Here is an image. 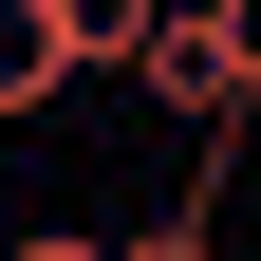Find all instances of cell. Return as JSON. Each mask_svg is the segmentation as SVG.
Listing matches in <instances>:
<instances>
[{"instance_id":"3957f363","label":"cell","mask_w":261,"mask_h":261,"mask_svg":"<svg viewBox=\"0 0 261 261\" xmlns=\"http://www.w3.org/2000/svg\"><path fill=\"white\" fill-rule=\"evenodd\" d=\"M0 261H112V224H19Z\"/></svg>"},{"instance_id":"7a4b0ae2","label":"cell","mask_w":261,"mask_h":261,"mask_svg":"<svg viewBox=\"0 0 261 261\" xmlns=\"http://www.w3.org/2000/svg\"><path fill=\"white\" fill-rule=\"evenodd\" d=\"M56 19H75V75L112 93V75H149V38H168L187 0H56Z\"/></svg>"},{"instance_id":"6da1fadb","label":"cell","mask_w":261,"mask_h":261,"mask_svg":"<svg viewBox=\"0 0 261 261\" xmlns=\"http://www.w3.org/2000/svg\"><path fill=\"white\" fill-rule=\"evenodd\" d=\"M56 93H75V19L56 0H0V130H38Z\"/></svg>"},{"instance_id":"277c9868","label":"cell","mask_w":261,"mask_h":261,"mask_svg":"<svg viewBox=\"0 0 261 261\" xmlns=\"http://www.w3.org/2000/svg\"><path fill=\"white\" fill-rule=\"evenodd\" d=\"M224 19V56H243V112H261V0H205Z\"/></svg>"}]
</instances>
